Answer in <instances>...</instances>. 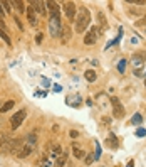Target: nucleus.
<instances>
[{"instance_id":"nucleus-17","label":"nucleus","mask_w":146,"mask_h":167,"mask_svg":"<svg viewBox=\"0 0 146 167\" xmlns=\"http://www.w3.org/2000/svg\"><path fill=\"white\" fill-rule=\"evenodd\" d=\"M12 5H15V9L19 10V12H25V3L20 2V0H13V2H10Z\"/></svg>"},{"instance_id":"nucleus-5","label":"nucleus","mask_w":146,"mask_h":167,"mask_svg":"<svg viewBox=\"0 0 146 167\" xmlns=\"http://www.w3.org/2000/svg\"><path fill=\"white\" fill-rule=\"evenodd\" d=\"M64 9V14H66V17L69 20H72L74 17H76V5H74V2H66L62 5Z\"/></svg>"},{"instance_id":"nucleus-26","label":"nucleus","mask_w":146,"mask_h":167,"mask_svg":"<svg viewBox=\"0 0 146 167\" xmlns=\"http://www.w3.org/2000/svg\"><path fill=\"white\" fill-rule=\"evenodd\" d=\"M42 39H44V34H37V35H35V42H37V44H40V42H42Z\"/></svg>"},{"instance_id":"nucleus-29","label":"nucleus","mask_w":146,"mask_h":167,"mask_svg":"<svg viewBox=\"0 0 146 167\" xmlns=\"http://www.w3.org/2000/svg\"><path fill=\"white\" fill-rule=\"evenodd\" d=\"M71 137H72V138L79 137V132H77V130H71Z\"/></svg>"},{"instance_id":"nucleus-16","label":"nucleus","mask_w":146,"mask_h":167,"mask_svg":"<svg viewBox=\"0 0 146 167\" xmlns=\"http://www.w3.org/2000/svg\"><path fill=\"white\" fill-rule=\"evenodd\" d=\"M45 5L49 7V10H51L52 14H57L59 12V3L57 2H45Z\"/></svg>"},{"instance_id":"nucleus-3","label":"nucleus","mask_w":146,"mask_h":167,"mask_svg":"<svg viewBox=\"0 0 146 167\" xmlns=\"http://www.w3.org/2000/svg\"><path fill=\"white\" fill-rule=\"evenodd\" d=\"M25 116H27V110L25 108H22V110H19L17 113H13L12 118H10V125H12V128L13 130L19 128V127L22 125V122L25 120Z\"/></svg>"},{"instance_id":"nucleus-7","label":"nucleus","mask_w":146,"mask_h":167,"mask_svg":"<svg viewBox=\"0 0 146 167\" xmlns=\"http://www.w3.org/2000/svg\"><path fill=\"white\" fill-rule=\"evenodd\" d=\"M34 147H35V145L29 144V142H27V144H24L22 149H20V150H17V157H19V159H25L27 155H30V152L34 150Z\"/></svg>"},{"instance_id":"nucleus-10","label":"nucleus","mask_w":146,"mask_h":167,"mask_svg":"<svg viewBox=\"0 0 146 167\" xmlns=\"http://www.w3.org/2000/svg\"><path fill=\"white\" fill-rule=\"evenodd\" d=\"M27 19H29V24L32 27L37 26V15H35V12H34L32 7H27Z\"/></svg>"},{"instance_id":"nucleus-24","label":"nucleus","mask_w":146,"mask_h":167,"mask_svg":"<svg viewBox=\"0 0 146 167\" xmlns=\"http://www.w3.org/2000/svg\"><path fill=\"white\" fill-rule=\"evenodd\" d=\"M141 122H143V116H141V115L133 116V123H141Z\"/></svg>"},{"instance_id":"nucleus-23","label":"nucleus","mask_w":146,"mask_h":167,"mask_svg":"<svg viewBox=\"0 0 146 167\" xmlns=\"http://www.w3.org/2000/svg\"><path fill=\"white\" fill-rule=\"evenodd\" d=\"M124 67H126V63H124V59H121V63L117 64V69H119L121 73H123V71H124Z\"/></svg>"},{"instance_id":"nucleus-14","label":"nucleus","mask_w":146,"mask_h":167,"mask_svg":"<svg viewBox=\"0 0 146 167\" xmlns=\"http://www.w3.org/2000/svg\"><path fill=\"white\" fill-rule=\"evenodd\" d=\"M13 105H15V101H13V100L5 101L2 106H0V113H7V112H10V110L13 108Z\"/></svg>"},{"instance_id":"nucleus-8","label":"nucleus","mask_w":146,"mask_h":167,"mask_svg":"<svg viewBox=\"0 0 146 167\" xmlns=\"http://www.w3.org/2000/svg\"><path fill=\"white\" fill-rule=\"evenodd\" d=\"M29 5L34 9L35 14H40V15H45V2H39V0H32L29 2Z\"/></svg>"},{"instance_id":"nucleus-22","label":"nucleus","mask_w":146,"mask_h":167,"mask_svg":"<svg viewBox=\"0 0 146 167\" xmlns=\"http://www.w3.org/2000/svg\"><path fill=\"white\" fill-rule=\"evenodd\" d=\"M13 20H15L17 27H19L20 31H24V26H22V22H20V19H19V17H13Z\"/></svg>"},{"instance_id":"nucleus-30","label":"nucleus","mask_w":146,"mask_h":167,"mask_svg":"<svg viewBox=\"0 0 146 167\" xmlns=\"http://www.w3.org/2000/svg\"><path fill=\"white\" fill-rule=\"evenodd\" d=\"M3 14H5V12H3V9H2V3H0V19L3 17Z\"/></svg>"},{"instance_id":"nucleus-2","label":"nucleus","mask_w":146,"mask_h":167,"mask_svg":"<svg viewBox=\"0 0 146 167\" xmlns=\"http://www.w3.org/2000/svg\"><path fill=\"white\" fill-rule=\"evenodd\" d=\"M49 31H51L52 37H60V34H62V26H60L59 12L51 15V19H49Z\"/></svg>"},{"instance_id":"nucleus-12","label":"nucleus","mask_w":146,"mask_h":167,"mask_svg":"<svg viewBox=\"0 0 146 167\" xmlns=\"http://www.w3.org/2000/svg\"><path fill=\"white\" fill-rule=\"evenodd\" d=\"M66 162H67V152H60V155L56 159V162H54V167H64Z\"/></svg>"},{"instance_id":"nucleus-13","label":"nucleus","mask_w":146,"mask_h":167,"mask_svg":"<svg viewBox=\"0 0 146 167\" xmlns=\"http://www.w3.org/2000/svg\"><path fill=\"white\" fill-rule=\"evenodd\" d=\"M143 61H146V52H136V54L133 56V63L136 66H141Z\"/></svg>"},{"instance_id":"nucleus-20","label":"nucleus","mask_w":146,"mask_h":167,"mask_svg":"<svg viewBox=\"0 0 146 167\" xmlns=\"http://www.w3.org/2000/svg\"><path fill=\"white\" fill-rule=\"evenodd\" d=\"M84 159H86V164H87V165H91L92 162H94L96 155H94V154H86V157H84Z\"/></svg>"},{"instance_id":"nucleus-9","label":"nucleus","mask_w":146,"mask_h":167,"mask_svg":"<svg viewBox=\"0 0 146 167\" xmlns=\"http://www.w3.org/2000/svg\"><path fill=\"white\" fill-rule=\"evenodd\" d=\"M22 145V138H13V140L7 142V152H13Z\"/></svg>"},{"instance_id":"nucleus-21","label":"nucleus","mask_w":146,"mask_h":167,"mask_svg":"<svg viewBox=\"0 0 146 167\" xmlns=\"http://www.w3.org/2000/svg\"><path fill=\"white\" fill-rule=\"evenodd\" d=\"M0 3H2L3 12H10V5H12V3H10V2H5V0H3V2H0Z\"/></svg>"},{"instance_id":"nucleus-1","label":"nucleus","mask_w":146,"mask_h":167,"mask_svg":"<svg viewBox=\"0 0 146 167\" xmlns=\"http://www.w3.org/2000/svg\"><path fill=\"white\" fill-rule=\"evenodd\" d=\"M89 22H91V14H89V10L86 9V7H83L81 12L77 14V19H76V31L79 34L84 32L86 27L89 26Z\"/></svg>"},{"instance_id":"nucleus-18","label":"nucleus","mask_w":146,"mask_h":167,"mask_svg":"<svg viewBox=\"0 0 146 167\" xmlns=\"http://www.w3.org/2000/svg\"><path fill=\"white\" fill-rule=\"evenodd\" d=\"M0 37H2L9 46L12 44V41H10V37H9V34H7V31H5V29H2V27H0Z\"/></svg>"},{"instance_id":"nucleus-4","label":"nucleus","mask_w":146,"mask_h":167,"mask_svg":"<svg viewBox=\"0 0 146 167\" xmlns=\"http://www.w3.org/2000/svg\"><path fill=\"white\" fill-rule=\"evenodd\" d=\"M101 35V32H99V27H91V29L87 31V34L84 35V44L86 46H92L96 44V41H98V37Z\"/></svg>"},{"instance_id":"nucleus-25","label":"nucleus","mask_w":146,"mask_h":167,"mask_svg":"<svg viewBox=\"0 0 146 167\" xmlns=\"http://www.w3.org/2000/svg\"><path fill=\"white\" fill-rule=\"evenodd\" d=\"M7 140H9L7 137H0V149H2V147H5V145H7Z\"/></svg>"},{"instance_id":"nucleus-19","label":"nucleus","mask_w":146,"mask_h":167,"mask_svg":"<svg viewBox=\"0 0 146 167\" xmlns=\"http://www.w3.org/2000/svg\"><path fill=\"white\" fill-rule=\"evenodd\" d=\"M98 17H99V24H101V29H99V32H102V31H104V27H106V19H104V14H102V12H99V14H98Z\"/></svg>"},{"instance_id":"nucleus-27","label":"nucleus","mask_w":146,"mask_h":167,"mask_svg":"<svg viewBox=\"0 0 146 167\" xmlns=\"http://www.w3.org/2000/svg\"><path fill=\"white\" fill-rule=\"evenodd\" d=\"M136 135H138V137H144V135H146V130L140 128V130H138V132H136Z\"/></svg>"},{"instance_id":"nucleus-28","label":"nucleus","mask_w":146,"mask_h":167,"mask_svg":"<svg viewBox=\"0 0 146 167\" xmlns=\"http://www.w3.org/2000/svg\"><path fill=\"white\" fill-rule=\"evenodd\" d=\"M144 24H146V15H144L141 20H138V22H136V26H144Z\"/></svg>"},{"instance_id":"nucleus-15","label":"nucleus","mask_w":146,"mask_h":167,"mask_svg":"<svg viewBox=\"0 0 146 167\" xmlns=\"http://www.w3.org/2000/svg\"><path fill=\"white\" fill-rule=\"evenodd\" d=\"M84 78H86L87 81H91V83H92V81H96V78H98V76H96V71L87 69L86 73H84Z\"/></svg>"},{"instance_id":"nucleus-11","label":"nucleus","mask_w":146,"mask_h":167,"mask_svg":"<svg viewBox=\"0 0 146 167\" xmlns=\"http://www.w3.org/2000/svg\"><path fill=\"white\" fill-rule=\"evenodd\" d=\"M72 154H74V157H76V159H84V157H86V152H84L76 142L72 144Z\"/></svg>"},{"instance_id":"nucleus-6","label":"nucleus","mask_w":146,"mask_h":167,"mask_svg":"<svg viewBox=\"0 0 146 167\" xmlns=\"http://www.w3.org/2000/svg\"><path fill=\"white\" fill-rule=\"evenodd\" d=\"M111 103H113V115H114L116 118H123V115H124V108L121 106L119 100H117V98H113Z\"/></svg>"}]
</instances>
